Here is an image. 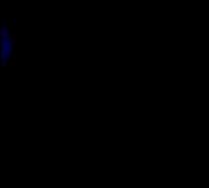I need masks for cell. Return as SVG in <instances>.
Masks as SVG:
<instances>
[{
  "label": "cell",
  "mask_w": 209,
  "mask_h": 188,
  "mask_svg": "<svg viewBox=\"0 0 209 188\" xmlns=\"http://www.w3.org/2000/svg\"><path fill=\"white\" fill-rule=\"evenodd\" d=\"M0 37L1 38H9L10 37V31L6 26H3L1 29H0Z\"/></svg>",
  "instance_id": "obj_1"
},
{
  "label": "cell",
  "mask_w": 209,
  "mask_h": 188,
  "mask_svg": "<svg viewBox=\"0 0 209 188\" xmlns=\"http://www.w3.org/2000/svg\"><path fill=\"white\" fill-rule=\"evenodd\" d=\"M9 65L11 66V67L16 66V59H15V56H12V59H10V60H9Z\"/></svg>",
  "instance_id": "obj_3"
},
{
  "label": "cell",
  "mask_w": 209,
  "mask_h": 188,
  "mask_svg": "<svg viewBox=\"0 0 209 188\" xmlns=\"http://www.w3.org/2000/svg\"><path fill=\"white\" fill-rule=\"evenodd\" d=\"M1 66H3V67H6V66H9V60H3V62H1Z\"/></svg>",
  "instance_id": "obj_4"
},
{
  "label": "cell",
  "mask_w": 209,
  "mask_h": 188,
  "mask_svg": "<svg viewBox=\"0 0 209 188\" xmlns=\"http://www.w3.org/2000/svg\"><path fill=\"white\" fill-rule=\"evenodd\" d=\"M16 41H17V34H10V37H9V42L11 43L12 45H15V44H16Z\"/></svg>",
  "instance_id": "obj_2"
}]
</instances>
